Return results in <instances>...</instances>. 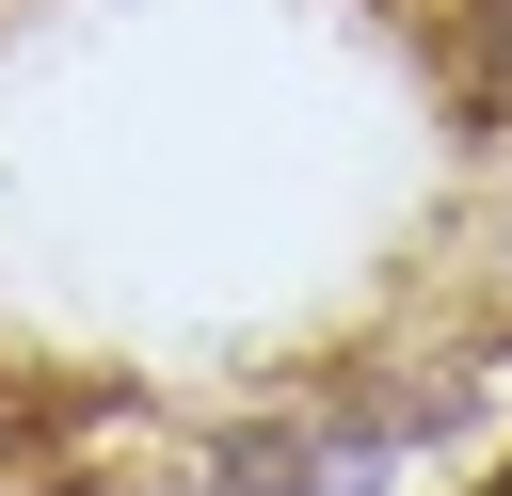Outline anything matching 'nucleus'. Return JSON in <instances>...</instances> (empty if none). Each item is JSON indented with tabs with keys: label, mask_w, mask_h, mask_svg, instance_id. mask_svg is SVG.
Returning <instances> with one entry per match:
<instances>
[{
	"label": "nucleus",
	"mask_w": 512,
	"mask_h": 496,
	"mask_svg": "<svg viewBox=\"0 0 512 496\" xmlns=\"http://www.w3.org/2000/svg\"><path fill=\"white\" fill-rule=\"evenodd\" d=\"M240 496H368L384 480V432L352 416V432H240V464H224Z\"/></svg>",
	"instance_id": "f257e3e1"
}]
</instances>
